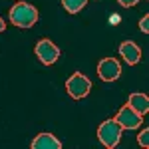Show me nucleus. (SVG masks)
<instances>
[{
  "instance_id": "f257e3e1",
  "label": "nucleus",
  "mask_w": 149,
  "mask_h": 149,
  "mask_svg": "<svg viewBox=\"0 0 149 149\" xmlns=\"http://www.w3.org/2000/svg\"><path fill=\"white\" fill-rule=\"evenodd\" d=\"M10 16V22L18 28H32L36 22H38V8L28 4V2H16L14 6L8 12Z\"/></svg>"
},
{
  "instance_id": "f03ea898",
  "label": "nucleus",
  "mask_w": 149,
  "mask_h": 149,
  "mask_svg": "<svg viewBox=\"0 0 149 149\" xmlns=\"http://www.w3.org/2000/svg\"><path fill=\"white\" fill-rule=\"evenodd\" d=\"M121 131H123V127L119 125L115 119H105L102 125L97 127V139H100V143L103 147L113 149L121 141Z\"/></svg>"
},
{
  "instance_id": "7ed1b4c3",
  "label": "nucleus",
  "mask_w": 149,
  "mask_h": 149,
  "mask_svg": "<svg viewBox=\"0 0 149 149\" xmlns=\"http://www.w3.org/2000/svg\"><path fill=\"white\" fill-rule=\"evenodd\" d=\"M66 90H68L70 97H74V100H84L88 93L92 92V81L88 80V76L76 72V74H72L68 80H66Z\"/></svg>"
},
{
  "instance_id": "20e7f679",
  "label": "nucleus",
  "mask_w": 149,
  "mask_h": 149,
  "mask_svg": "<svg viewBox=\"0 0 149 149\" xmlns=\"http://www.w3.org/2000/svg\"><path fill=\"white\" fill-rule=\"evenodd\" d=\"M36 52V58L44 64V66H52V64H56L58 58H60V48L52 42V40H48V38H42L34 48Z\"/></svg>"
},
{
  "instance_id": "39448f33",
  "label": "nucleus",
  "mask_w": 149,
  "mask_h": 149,
  "mask_svg": "<svg viewBox=\"0 0 149 149\" xmlns=\"http://www.w3.org/2000/svg\"><path fill=\"white\" fill-rule=\"evenodd\" d=\"M97 76L103 81H115L121 76V64L115 58H103L97 64Z\"/></svg>"
},
{
  "instance_id": "423d86ee",
  "label": "nucleus",
  "mask_w": 149,
  "mask_h": 149,
  "mask_svg": "<svg viewBox=\"0 0 149 149\" xmlns=\"http://www.w3.org/2000/svg\"><path fill=\"white\" fill-rule=\"evenodd\" d=\"M113 119L123 127V129H135V127H139L141 123H143V117L137 115L133 109H129L127 105H123V107L117 111V115H115Z\"/></svg>"
},
{
  "instance_id": "0eeeda50",
  "label": "nucleus",
  "mask_w": 149,
  "mask_h": 149,
  "mask_svg": "<svg viewBox=\"0 0 149 149\" xmlns=\"http://www.w3.org/2000/svg\"><path fill=\"white\" fill-rule=\"evenodd\" d=\"M119 54H121V58L125 60L129 66H135V64H139V60H141V48H139L135 42L125 40V42H121V46H119Z\"/></svg>"
},
{
  "instance_id": "6e6552de",
  "label": "nucleus",
  "mask_w": 149,
  "mask_h": 149,
  "mask_svg": "<svg viewBox=\"0 0 149 149\" xmlns=\"http://www.w3.org/2000/svg\"><path fill=\"white\" fill-rule=\"evenodd\" d=\"M30 149H62V143H60V139L54 137L52 133H38V135L32 139Z\"/></svg>"
},
{
  "instance_id": "1a4fd4ad",
  "label": "nucleus",
  "mask_w": 149,
  "mask_h": 149,
  "mask_svg": "<svg viewBox=\"0 0 149 149\" xmlns=\"http://www.w3.org/2000/svg\"><path fill=\"white\" fill-rule=\"evenodd\" d=\"M127 107L129 109H133L137 115H143L147 113V109H149V97H147V93H131L129 97H127Z\"/></svg>"
},
{
  "instance_id": "9d476101",
  "label": "nucleus",
  "mask_w": 149,
  "mask_h": 149,
  "mask_svg": "<svg viewBox=\"0 0 149 149\" xmlns=\"http://www.w3.org/2000/svg\"><path fill=\"white\" fill-rule=\"evenodd\" d=\"M86 4H88V0H62V6L68 14H78L80 10L86 8Z\"/></svg>"
},
{
  "instance_id": "9b49d317",
  "label": "nucleus",
  "mask_w": 149,
  "mask_h": 149,
  "mask_svg": "<svg viewBox=\"0 0 149 149\" xmlns=\"http://www.w3.org/2000/svg\"><path fill=\"white\" fill-rule=\"evenodd\" d=\"M137 141H139V145H141L143 149H147V147H149V129H147V127H145V129L139 133Z\"/></svg>"
},
{
  "instance_id": "f8f14e48",
  "label": "nucleus",
  "mask_w": 149,
  "mask_h": 149,
  "mask_svg": "<svg viewBox=\"0 0 149 149\" xmlns=\"http://www.w3.org/2000/svg\"><path fill=\"white\" fill-rule=\"evenodd\" d=\"M139 28H141V32H143V34H149V14H145V16L141 18Z\"/></svg>"
},
{
  "instance_id": "ddd939ff",
  "label": "nucleus",
  "mask_w": 149,
  "mask_h": 149,
  "mask_svg": "<svg viewBox=\"0 0 149 149\" xmlns=\"http://www.w3.org/2000/svg\"><path fill=\"white\" fill-rule=\"evenodd\" d=\"M117 2H119V4H121L123 8H129V6H135L139 0H117Z\"/></svg>"
},
{
  "instance_id": "4468645a",
  "label": "nucleus",
  "mask_w": 149,
  "mask_h": 149,
  "mask_svg": "<svg viewBox=\"0 0 149 149\" xmlns=\"http://www.w3.org/2000/svg\"><path fill=\"white\" fill-rule=\"evenodd\" d=\"M4 30H6V22L0 18V32H4Z\"/></svg>"
}]
</instances>
